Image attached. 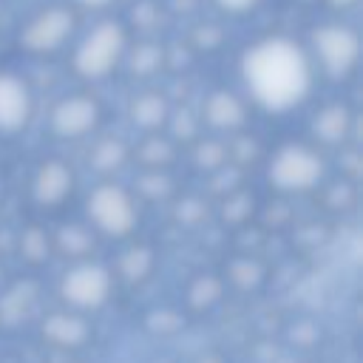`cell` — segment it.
I'll return each mask as SVG.
<instances>
[{
    "label": "cell",
    "mask_w": 363,
    "mask_h": 363,
    "mask_svg": "<svg viewBox=\"0 0 363 363\" xmlns=\"http://www.w3.org/2000/svg\"><path fill=\"white\" fill-rule=\"evenodd\" d=\"M312 43H315V51L323 60V65L337 71V74L346 71L357 57V37L346 26H320V28H315Z\"/></svg>",
    "instance_id": "277c9868"
},
{
    "label": "cell",
    "mask_w": 363,
    "mask_h": 363,
    "mask_svg": "<svg viewBox=\"0 0 363 363\" xmlns=\"http://www.w3.org/2000/svg\"><path fill=\"white\" fill-rule=\"evenodd\" d=\"M23 108V91L17 82L0 77V116H17Z\"/></svg>",
    "instance_id": "5b68a950"
},
{
    "label": "cell",
    "mask_w": 363,
    "mask_h": 363,
    "mask_svg": "<svg viewBox=\"0 0 363 363\" xmlns=\"http://www.w3.org/2000/svg\"><path fill=\"white\" fill-rule=\"evenodd\" d=\"M122 48H125V28L116 20H105L82 40L77 51V68L82 74H102L116 62Z\"/></svg>",
    "instance_id": "7a4b0ae2"
},
{
    "label": "cell",
    "mask_w": 363,
    "mask_h": 363,
    "mask_svg": "<svg viewBox=\"0 0 363 363\" xmlns=\"http://www.w3.org/2000/svg\"><path fill=\"white\" fill-rule=\"evenodd\" d=\"M159 60H162V51L156 45H139L133 51V68H139V71H147V68L159 65Z\"/></svg>",
    "instance_id": "8992f818"
},
{
    "label": "cell",
    "mask_w": 363,
    "mask_h": 363,
    "mask_svg": "<svg viewBox=\"0 0 363 363\" xmlns=\"http://www.w3.org/2000/svg\"><path fill=\"white\" fill-rule=\"evenodd\" d=\"M247 77L264 99L289 102L306 85V60L295 43L269 37L247 51Z\"/></svg>",
    "instance_id": "6da1fadb"
},
{
    "label": "cell",
    "mask_w": 363,
    "mask_h": 363,
    "mask_svg": "<svg viewBox=\"0 0 363 363\" xmlns=\"http://www.w3.org/2000/svg\"><path fill=\"white\" fill-rule=\"evenodd\" d=\"M77 6H82V9H105V6H111L113 0H74Z\"/></svg>",
    "instance_id": "9c48e42d"
},
{
    "label": "cell",
    "mask_w": 363,
    "mask_h": 363,
    "mask_svg": "<svg viewBox=\"0 0 363 363\" xmlns=\"http://www.w3.org/2000/svg\"><path fill=\"white\" fill-rule=\"evenodd\" d=\"M221 9H227V11H233V14H241V11H247V9H252L258 0H216Z\"/></svg>",
    "instance_id": "52a82bcc"
},
{
    "label": "cell",
    "mask_w": 363,
    "mask_h": 363,
    "mask_svg": "<svg viewBox=\"0 0 363 363\" xmlns=\"http://www.w3.org/2000/svg\"><path fill=\"white\" fill-rule=\"evenodd\" d=\"M153 20H156V11L150 3H139L133 9V23H153Z\"/></svg>",
    "instance_id": "ba28073f"
},
{
    "label": "cell",
    "mask_w": 363,
    "mask_h": 363,
    "mask_svg": "<svg viewBox=\"0 0 363 363\" xmlns=\"http://www.w3.org/2000/svg\"><path fill=\"white\" fill-rule=\"evenodd\" d=\"M329 3H332L335 9H349V6H354L357 0H329Z\"/></svg>",
    "instance_id": "30bf717a"
},
{
    "label": "cell",
    "mask_w": 363,
    "mask_h": 363,
    "mask_svg": "<svg viewBox=\"0 0 363 363\" xmlns=\"http://www.w3.org/2000/svg\"><path fill=\"white\" fill-rule=\"evenodd\" d=\"M74 11L62 9V6H51V9H43L40 14H34L23 34H20V43L31 51H51L57 45H62L68 40V34L74 31Z\"/></svg>",
    "instance_id": "3957f363"
}]
</instances>
